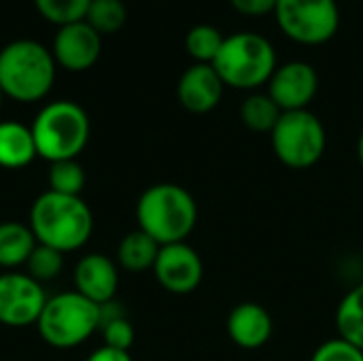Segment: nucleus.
I'll return each instance as SVG.
<instances>
[{
  "instance_id": "obj_1",
  "label": "nucleus",
  "mask_w": 363,
  "mask_h": 361,
  "mask_svg": "<svg viewBox=\"0 0 363 361\" xmlns=\"http://www.w3.org/2000/svg\"><path fill=\"white\" fill-rule=\"evenodd\" d=\"M30 230L38 245L62 253L79 251L94 232V215L81 196L40 194L30 209Z\"/></svg>"
},
{
  "instance_id": "obj_2",
  "label": "nucleus",
  "mask_w": 363,
  "mask_h": 361,
  "mask_svg": "<svg viewBox=\"0 0 363 361\" xmlns=\"http://www.w3.org/2000/svg\"><path fill=\"white\" fill-rule=\"evenodd\" d=\"M136 223L160 247L185 243L198 223L194 196L177 183L147 187L136 202Z\"/></svg>"
},
{
  "instance_id": "obj_3",
  "label": "nucleus",
  "mask_w": 363,
  "mask_h": 361,
  "mask_svg": "<svg viewBox=\"0 0 363 361\" xmlns=\"http://www.w3.org/2000/svg\"><path fill=\"white\" fill-rule=\"evenodd\" d=\"M53 53L32 38H19L0 49V89L15 102H38L55 83Z\"/></svg>"
},
{
  "instance_id": "obj_4",
  "label": "nucleus",
  "mask_w": 363,
  "mask_h": 361,
  "mask_svg": "<svg viewBox=\"0 0 363 361\" xmlns=\"http://www.w3.org/2000/svg\"><path fill=\"white\" fill-rule=\"evenodd\" d=\"M30 130L38 157L53 164L77 160L87 147L91 128L83 106L70 100H55L38 111Z\"/></svg>"
},
{
  "instance_id": "obj_5",
  "label": "nucleus",
  "mask_w": 363,
  "mask_h": 361,
  "mask_svg": "<svg viewBox=\"0 0 363 361\" xmlns=\"http://www.w3.org/2000/svg\"><path fill=\"white\" fill-rule=\"evenodd\" d=\"M213 66L228 87L257 89L270 81L279 64L277 51L266 36L257 32H236L225 36Z\"/></svg>"
},
{
  "instance_id": "obj_6",
  "label": "nucleus",
  "mask_w": 363,
  "mask_h": 361,
  "mask_svg": "<svg viewBox=\"0 0 363 361\" xmlns=\"http://www.w3.org/2000/svg\"><path fill=\"white\" fill-rule=\"evenodd\" d=\"M36 328L49 347L74 349L100 330V306L79 291H62L47 298Z\"/></svg>"
},
{
  "instance_id": "obj_7",
  "label": "nucleus",
  "mask_w": 363,
  "mask_h": 361,
  "mask_svg": "<svg viewBox=\"0 0 363 361\" xmlns=\"http://www.w3.org/2000/svg\"><path fill=\"white\" fill-rule=\"evenodd\" d=\"M270 143L277 160L294 170L313 168L328 149V132L323 121L304 111H287L270 132Z\"/></svg>"
},
{
  "instance_id": "obj_8",
  "label": "nucleus",
  "mask_w": 363,
  "mask_h": 361,
  "mask_svg": "<svg viewBox=\"0 0 363 361\" xmlns=\"http://www.w3.org/2000/svg\"><path fill=\"white\" fill-rule=\"evenodd\" d=\"M279 28L300 45H323L340 28L336 0H277Z\"/></svg>"
},
{
  "instance_id": "obj_9",
  "label": "nucleus",
  "mask_w": 363,
  "mask_h": 361,
  "mask_svg": "<svg viewBox=\"0 0 363 361\" xmlns=\"http://www.w3.org/2000/svg\"><path fill=\"white\" fill-rule=\"evenodd\" d=\"M47 294L28 272L0 274V323L6 328H28L38 321Z\"/></svg>"
},
{
  "instance_id": "obj_10",
  "label": "nucleus",
  "mask_w": 363,
  "mask_h": 361,
  "mask_svg": "<svg viewBox=\"0 0 363 361\" xmlns=\"http://www.w3.org/2000/svg\"><path fill=\"white\" fill-rule=\"evenodd\" d=\"M153 274L166 291L174 296H187L200 287L204 264L200 253L187 243L164 245L160 247L157 260L153 264Z\"/></svg>"
},
{
  "instance_id": "obj_11",
  "label": "nucleus",
  "mask_w": 363,
  "mask_h": 361,
  "mask_svg": "<svg viewBox=\"0 0 363 361\" xmlns=\"http://www.w3.org/2000/svg\"><path fill=\"white\" fill-rule=\"evenodd\" d=\"M319 89L317 70L302 60H291L277 66L268 81V96L279 104L283 113L304 111L315 100Z\"/></svg>"
},
{
  "instance_id": "obj_12",
  "label": "nucleus",
  "mask_w": 363,
  "mask_h": 361,
  "mask_svg": "<svg viewBox=\"0 0 363 361\" xmlns=\"http://www.w3.org/2000/svg\"><path fill=\"white\" fill-rule=\"evenodd\" d=\"M51 53L57 66L70 72H83L98 62L102 53V36L87 21L68 23L55 32Z\"/></svg>"
},
{
  "instance_id": "obj_13",
  "label": "nucleus",
  "mask_w": 363,
  "mask_h": 361,
  "mask_svg": "<svg viewBox=\"0 0 363 361\" xmlns=\"http://www.w3.org/2000/svg\"><path fill=\"white\" fill-rule=\"evenodd\" d=\"M74 291L91 300L98 306H104L115 300L119 287L117 264L102 253H87L74 266Z\"/></svg>"
},
{
  "instance_id": "obj_14",
  "label": "nucleus",
  "mask_w": 363,
  "mask_h": 361,
  "mask_svg": "<svg viewBox=\"0 0 363 361\" xmlns=\"http://www.w3.org/2000/svg\"><path fill=\"white\" fill-rule=\"evenodd\" d=\"M223 89L225 83L221 81L213 64H194L181 74L177 96L185 111L204 115L221 102Z\"/></svg>"
},
{
  "instance_id": "obj_15",
  "label": "nucleus",
  "mask_w": 363,
  "mask_h": 361,
  "mask_svg": "<svg viewBox=\"0 0 363 361\" xmlns=\"http://www.w3.org/2000/svg\"><path fill=\"white\" fill-rule=\"evenodd\" d=\"M228 336L245 351L262 349L272 336V317L257 302H240L228 317Z\"/></svg>"
},
{
  "instance_id": "obj_16",
  "label": "nucleus",
  "mask_w": 363,
  "mask_h": 361,
  "mask_svg": "<svg viewBox=\"0 0 363 361\" xmlns=\"http://www.w3.org/2000/svg\"><path fill=\"white\" fill-rule=\"evenodd\" d=\"M38 157L30 126L6 119L0 121V168L19 170Z\"/></svg>"
},
{
  "instance_id": "obj_17",
  "label": "nucleus",
  "mask_w": 363,
  "mask_h": 361,
  "mask_svg": "<svg viewBox=\"0 0 363 361\" xmlns=\"http://www.w3.org/2000/svg\"><path fill=\"white\" fill-rule=\"evenodd\" d=\"M36 245L38 243L28 223H19V221L0 223V268L13 270L26 266Z\"/></svg>"
},
{
  "instance_id": "obj_18",
  "label": "nucleus",
  "mask_w": 363,
  "mask_h": 361,
  "mask_svg": "<svg viewBox=\"0 0 363 361\" xmlns=\"http://www.w3.org/2000/svg\"><path fill=\"white\" fill-rule=\"evenodd\" d=\"M157 253H160V245L143 230H134L121 238L117 247V262L128 272H145V270H153Z\"/></svg>"
},
{
  "instance_id": "obj_19",
  "label": "nucleus",
  "mask_w": 363,
  "mask_h": 361,
  "mask_svg": "<svg viewBox=\"0 0 363 361\" xmlns=\"http://www.w3.org/2000/svg\"><path fill=\"white\" fill-rule=\"evenodd\" d=\"M338 336L363 351V283L353 287L336 311Z\"/></svg>"
},
{
  "instance_id": "obj_20",
  "label": "nucleus",
  "mask_w": 363,
  "mask_h": 361,
  "mask_svg": "<svg viewBox=\"0 0 363 361\" xmlns=\"http://www.w3.org/2000/svg\"><path fill=\"white\" fill-rule=\"evenodd\" d=\"M283 111L268 94H251L240 104V121L251 130L259 134H270L274 126L279 123Z\"/></svg>"
},
{
  "instance_id": "obj_21",
  "label": "nucleus",
  "mask_w": 363,
  "mask_h": 361,
  "mask_svg": "<svg viewBox=\"0 0 363 361\" xmlns=\"http://www.w3.org/2000/svg\"><path fill=\"white\" fill-rule=\"evenodd\" d=\"M117 306L113 302L100 306V332L104 338V347L119 349V351H130L134 345V328L130 319L121 313L115 311Z\"/></svg>"
},
{
  "instance_id": "obj_22",
  "label": "nucleus",
  "mask_w": 363,
  "mask_h": 361,
  "mask_svg": "<svg viewBox=\"0 0 363 361\" xmlns=\"http://www.w3.org/2000/svg\"><path fill=\"white\" fill-rule=\"evenodd\" d=\"M225 36L211 23L194 26L185 36V49L196 60V64H213L221 51Z\"/></svg>"
},
{
  "instance_id": "obj_23",
  "label": "nucleus",
  "mask_w": 363,
  "mask_h": 361,
  "mask_svg": "<svg viewBox=\"0 0 363 361\" xmlns=\"http://www.w3.org/2000/svg\"><path fill=\"white\" fill-rule=\"evenodd\" d=\"M128 19L125 4L121 0H91L85 21L102 36V34H115L123 28Z\"/></svg>"
},
{
  "instance_id": "obj_24",
  "label": "nucleus",
  "mask_w": 363,
  "mask_h": 361,
  "mask_svg": "<svg viewBox=\"0 0 363 361\" xmlns=\"http://www.w3.org/2000/svg\"><path fill=\"white\" fill-rule=\"evenodd\" d=\"M49 191L62 196H81L85 187V168L77 160H62L49 166Z\"/></svg>"
},
{
  "instance_id": "obj_25",
  "label": "nucleus",
  "mask_w": 363,
  "mask_h": 361,
  "mask_svg": "<svg viewBox=\"0 0 363 361\" xmlns=\"http://www.w3.org/2000/svg\"><path fill=\"white\" fill-rule=\"evenodd\" d=\"M36 11L55 26H68L85 21L91 0H34Z\"/></svg>"
},
{
  "instance_id": "obj_26",
  "label": "nucleus",
  "mask_w": 363,
  "mask_h": 361,
  "mask_svg": "<svg viewBox=\"0 0 363 361\" xmlns=\"http://www.w3.org/2000/svg\"><path fill=\"white\" fill-rule=\"evenodd\" d=\"M26 268H28V274L43 285L60 277V272L64 270V253L47 245H36L32 255L26 262Z\"/></svg>"
},
{
  "instance_id": "obj_27",
  "label": "nucleus",
  "mask_w": 363,
  "mask_h": 361,
  "mask_svg": "<svg viewBox=\"0 0 363 361\" xmlns=\"http://www.w3.org/2000/svg\"><path fill=\"white\" fill-rule=\"evenodd\" d=\"M311 361H363V351L338 336V338L325 340L313 353Z\"/></svg>"
},
{
  "instance_id": "obj_28",
  "label": "nucleus",
  "mask_w": 363,
  "mask_h": 361,
  "mask_svg": "<svg viewBox=\"0 0 363 361\" xmlns=\"http://www.w3.org/2000/svg\"><path fill=\"white\" fill-rule=\"evenodd\" d=\"M232 6L247 17H264L274 13L277 9V0H230Z\"/></svg>"
},
{
  "instance_id": "obj_29",
  "label": "nucleus",
  "mask_w": 363,
  "mask_h": 361,
  "mask_svg": "<svg viewBox=\"0 0 363 361\" xmlns=\"http://www.w3.org/2000/svg\"><path fill=\"white\" fill-rule=\"evenodd\" d=\"M85 361H132V357H130V351H119V349H111L102 345Z\"/></svg>"
},
{
  "instance_id": "obj_30",
  "label": "nucleus",
  "mask_w": 363,
  "mask_h": 361,
  "mask_svg": "<svg viewBox=\"0 0 363 361\" xmlns=\"http://www.w3.org/2000/svg\"><path fill=\"white\" fill-rule=\"evenodd\" d=\"M357 160H359V164H362L363 168V132L359 134V138H357Z\"/></svg>"
},
{
  "instance_id": "obj_31",
  "label": "nucleus",
  "mask_w": 363,
  "mask_h": 361,
  "mask_svg": "<svg viewBox=\"0 0 363 361\" xmlns=\"http://www.w3.org/2000/svg\"><path fill=\"white\" fill-rule=\"evenodd\" d=\"M2 100H4V94H2V89H0V109H2Z\"/></svg>"
}]
</instances>
